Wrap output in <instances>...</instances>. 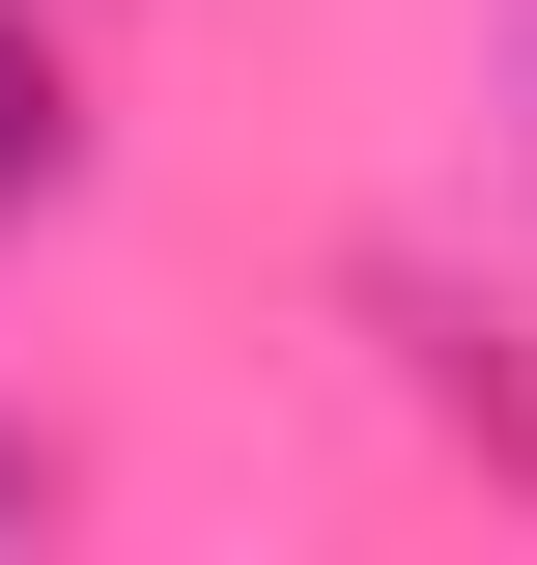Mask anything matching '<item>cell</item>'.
Wrapping results in <instances>:
<instances>
[{
  "label": "cell",
  "instance_id": "6da1fadb",
  "mask_svg": "<svg viewBox=\"0 0 537 565\" xmlns=\"http://www.w3.org/2000/svg\"><path fill=\"white\" fill-rule=\"evenodd\" d=\"M57 170H85V57H57V29H0V226L57 199Z\"/></svg>",
  "mask_w": 537,
  "mask_h": 565
}]
</instances>
